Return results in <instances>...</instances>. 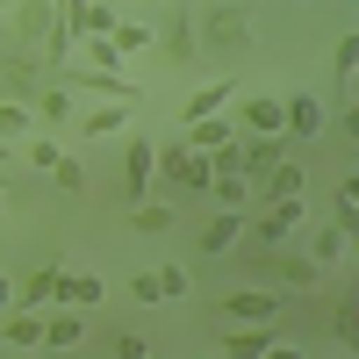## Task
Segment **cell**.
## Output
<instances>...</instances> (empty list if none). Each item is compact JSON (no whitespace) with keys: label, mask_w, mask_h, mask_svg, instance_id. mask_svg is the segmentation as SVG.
Returning a JSON list of instances; mask_svg holds the SVG:
<instances>
[{"label":"cell","mask_w":359,"mask_h":359,"mask_svg":"<svg viewBox=\"0 0 359 359\" xmlns=\"http://www.w3.org/2000/svg\"><path fill=\"white\" fill-rule=\"evenodd\" d=\"M273 273H280L287 287H316V280H323V266H316V259H294V252L273 245Z\"/></svg>","instance_id":"obj_18"},{"label":"cell","mask_w":359,"mask_h":359,"mask_svg":"<svg viewBox=\"0 0 359 359\" xmlns=\"http://www.w3.org/2000/svg\"><path fill=\"white\" fill-rule=\"evenodd\" d=\"M29 158H36V172H57V165H65V151L50 144V130H43V137H29Z\"/></svg>","instance_id":"obj_27"},{"label":"cell","mask_w":359,"mask_h":359,"mask_svg":"<svg viewBox=\"0 0 359 359\" xmlns=\"http://www.w3.org/2000/svg\"><path fill=\"white\" fill-rule=\"evenodd\" d=\"M130 230H137V237H165V230H172V208H165V201H137V208H130Z\"/></svg>","instance_id":"obj_19"},{"label":"cell","mask_w":359,"mask_h":359,"mask_svg":"<svg viewBox=\"0 0 359 359\" xmlns=\"http://www.w3.org/2000/svg\"><path fill=\"white\" fill-rule=\"evenodd\" d=\"M338 223H345V230L359 223V180H345V187H338Z\"/></svg>","instance_id":"obj_29"},{"label":"cell","mask_w":359,"mask_h":359,"mask_svg":"<svg viewBox=\"0 0 359 359\" xmlns=\"http://www.w3.org/2000/svg\"><path fill=\"white\" fill-rule=\"evenodd\" d=\"M29 108H36V123H43V130H65L72 115H79V108H72V86H57V79H43Z\"/></svg>","instance_id":"obj_11"},{"label":"cell","mask_w":359,"mask_h":359,"mask_svg":"<svg viewBox=\"0 0 359 359\" xmlns=\"http://www.w3.org/2000/svg\"><path fill=\"white\" fill-rule=\"evenodd\" d=\"M130 108H137V101H101V108L72 115V123H79L86 137H123V130H130Z\"/></svg>","instance_id":"obj_12"},{"label":"cell","mask_w":359,"mask_h":359,"mask_svg":"<svg viewBox=\"0 0 359 359\" xmlns=\"http://www.w3.org/2000/svg\"><path fill=\"white\" fill-rule=\"evenodd\" d=\"M57 280H65V266H57V259L29 266V273L15 280V309H50V302H57Z\"/></svg>","instance_id":"obj_6"},{"label":"cell","mask_w":359,"mask_h":359,"mask_svg":"<svg viewBox=\"0 0 359 359\" xmlns=\"http://www.w3.org/2000/svg\"><path fill=\"white\" fill-rule=\"evenodd\" d=\"M151 180H165V187L172 194H208V172H216V165H208V151H194V144L187 137H172V144H151Z\"/></svg>","instance_id":"obj_2"},{"label":"cell","mask_w":359,"mask_h":359,"mask_svg":"<svg viewBox=\"0 0 359 359\" xmlns=\"http://www.w3.org/2000/svg\"><path fill=\"white\" fill-rule=\"evenodd\" d=\"M302 187H309V172L294 165V158H273V165L259 172V201H273V194H302Z\"/></svg>","instance_id":"obj_13"},{"label":"cell","mask_w":359,"mask_h":359,"mask_svg":"<svg viewBox=\"0 0 359 359\" xmlns=\"http://www.w3.org/2000/svg\"><path fill=\"white\" fill-rule=\"evenodd\" d=\"M187 144H194V151H230V144H237V123L201 115V123H187Z\"/></svg>","instance_id":"obj_15"},{"label":"cell","mask_w":359,"mask_h":359,"mask_svg":"<svg viewBox=\"0 0 359 359\" xmlns=\"http://www.w3.org/2000/svg\"><path fill=\"white\" fill-rule=\"evenodd\" d=\"M50 22H57V0H15V8H8V36H15V50H36V43L50 36Z\"/></svg>","instance_id":"obj_5"},{"label":"cell","mask_w":359,"mask_h":359,"mask_svg":"<svg viewBox=\"0 0 359 359\" xmlns=\"http://www.w3.org/2000/svg\"><path fill=\"white\" fill-rule=\"evenodd\" d=\"M230 101H237V79L194 86V94H187V115H180V123H201V115H216V108H230Z\"/></svg>","instance_id":"obj_14"},{"label":"cell","mask_w":359,"mask_h":359,"mask_svg":"<svg viewBox=\"0 0 359 359\" xmlns=\"http://www.w3.org/2000/svg\"><path fill=\"white\" fill-rule=\"evenodd\" d=\"M237 137H280V101L273 94H245L237 101Z\"/></svg>","instance_id":"obj_7"},{"label":"cell","mask_w":359,"mask_h":359,"mask_svg":"<svg viewBox=\"0 0 359 359\" xmlns=\"http://www.w3.org/2000/svg\"><path fill=\"white\" fill-rule=\"evenodd\" d=\"M331 65H338V79L352 86V65H359V36H352V29L338 36V50H331Z\"/></svg>","instance_id":"obj_28"},{"label":"cell","mask_w":359,"mask_h":359,"mask_svg":"<svg viewBox=\"0 0 359 359\" xmlns=\"http://www.w3.org/2000/svg\"><path fill=\"white\" fill-rule=\"evenodd\" d=\"M144 352H151V338H137V331L115 338V359H144Z\"/></svg>","instance_id":"obj_30"},{"label":"cell","mask_w":359,"mask_h":359,"mask_svg":"<svg viewBox=\"0 0 359 359\" xmlns=\"http://www.w3.org/2000/svg\"><path fill=\"white\" fill-rule=\"evenodd\" d=\"M294 223H302V194H273V201H266V208H259V216H252L245 230L259 237L266 252H273V245H287V237H294Z\"/></svg>","instance_id":"obj_4"},{"label":"cell","mask_w":359,"mask_h":359,"mask_svg":"<svg viewBox=\"0 0 359 359\" xmlns=\"http://www.w3.org/2000/svg\"><path fill=\"white\" fill-rule=\"evenodd\" d=\"M223 352H230V359H259V352H273V331H230Z\"/></svg>","instance_id":"obj_22"},{"label":"cell","mask_w":359,"mask_h":359,"mask_svg":"<svg viewBox=\"0 0 359 359\" xmlns=\"http://www.w3.org/2000/svg\"><path fill=\"white\" fill-rule=\"evenodd\" d=\"M194 36H201V65L208 57H245L259 43V22H252L245 0H216L208 15H194Z\"/></svg>","instance_id":"obj_1"},{"label":"cell","mask_w":359,"mask_h":359,"mask_svg":"<svg viewBox=\"0 0 359 359\" xmlns=\"http://www.w3.org/2000/svg\"><path fill=\"white\" fill-rule=\"evenodd\" d=\"M123 194H130V201L151 194V137H130V144H123Z\"/></svg>","instance_id":"obj_9"},{"label":"cell","mask_w":359,"mask_h":359,"mask_svg":"<svg viewBox=\"0 0 359 359\" xmlns=\"http://www.w3.org/2000/svg\"><path fill=\"white\" fill-rule=\"evenodd\" d=\"M151 8H165V0H151Z\"/></svg>","instance_id":"obj_33"},{"label":"cell","mask_w":359,"mask_h":359,"mask_svg":"<svg viewBox=\"0 0 359 359\" xmlns=\"http://www.w3.org/2000/svg\"><path fill=\"white\" fill-rule=\"evenodd\" d=\"M237 230H245V216H237V208H216V216H208V230H201V252H208V259L230 252V245H237Z\"/></svg>","instance_id":"obj_16"},{"label":"cell","mask_w":359,"mask_h":359,"mask_svg":"<svg viewBox=\"0 0 359 359\" xmlns=\"http://www.w3.org/2000/svg\"><path fill=\"white\" fill-rule=\"evenodd\" d=\"M338 259H345V223H338V230H316V266L331 273Z\"/></svg>","instance_id":"obj_25"},{"label":"cell","mask_w":359,"mask_h":359,"mask_svg":"<svg viewBox=\"0 0 359 359\" xmlns=\"http://www.w3.org/2000/svg\"><path fill=\"white\" fill-rule=\"evenodd\" d=\"M151 287H158V302H180V294H187V273H180V266H151Z\"/></svg>","instance_id":"obj_26"},{"label":"cell","mask_w":359,"mask_h":359,"mask_svg":"<svg viewBox=\"0 0 359 359\" xmlns=\"http://www.w3.org/2000/svg\"><path fill=\"white\" fill-rule=\"evenodd\" d=\"M43 345H57V352H65V345H79V309H72V302L43 316Z\"/></svg>","instance_id":"obj_20"},{"label":"cell","mask_w":359,"mask_h":359,"mask_svg":"<svg viewBox=\"0 0 359 359\" xmlns=\"http://www.w3.org/2000/svg\"><path fill=\"white\" fill-rule=\"evenodd\" d=\"M86 65H101V72H123V50H115V36H86Z\"/></svg>","instance_id":"obj_24"},{"label":"cell","mask_w":359,"mask_h":359,"mask_svg":"<svg viewBox=\"0 0 359 359\" xmlns=\"http://www.w3.org/2000/svg\"><path fill=\"white\" fill-rule=\"evenodd\" d=\"M29 130H36V108H29V101H8V94H0V137H29Z\"/></svg>","instance_id":"obj_21"},{"label":"cell","mask_w":359,"mask_h":359,"mask_svg":"<svg viewBox=\"0 0 359 359\" xmlns=\"http://www.w3.org/2000/svg\"><path fill=\"white\" fill-rule=\"evenodd\" d=\"M223 316H230V323H273V316H280V294L237 287V294H223Z\"/></svg>","instance_id":"obj_8"},{"label":"cell","mask_w":359,"mask_h":359,"mask_svg":"<svg viewBox=\"0 0 359 359\" xmlns=\"http://www.w3.org/2000/svg\"><path fill=\"white\" fill-rule=\"evenodd\" d=\"M0 194H8V180H0Z\"/></svg>","instance_id":"obj_32"},{"label":"cell","mask_w":359,"mask_h":359,"mask_svg":"<svg viewBox=\"0 0 359 359\" xmlns=\"http://www.w3.org/2000/svg\"><path fill=\"white\" fill-rule=\"evenodd\" d=\"M57 302L94 309V302H101V273H72V266H65V280H57Z\"/></svg>","instance_id":"obj_17"},{"label":"cell","mask_w":359,"mask_h":359,"mask_svg":"<svg viewBox=\"0 0 359 359\" xmlns=\"http://www.w3.org/2000/svg\"><path fill=\"white\" fill-rule=\"evenodd\" d=\"M8 309H15V280L0 273V316H8Z\"/></svg>","instance_id":"obj_31"},{"label":"cell","mask_w":359,"mask_h":359,"mask_svg":"<svg viewBox=\"0 0 359 359\" xmlns=\"http://www.w3.org/2000/svg\"><path fill=\"white\" fill-rule=\"evenodd\" d=\"M280 130L287 137H323V101L316 94H287L280 101Z\"/></svg>","instance_id":"obj_10"},{"label":"cell","mask_w":359,"mask_h":359,"mask_svg":"<svg viewBox=\"0 0 359 359\" xmlns=\"http://www.w3.org/2000/svg\"><path fill=\"white\" fill-rule=\"evenodd\" d=\"M165 65H180V72L201 65V36H194V8L187 0H165Z\"/></svg>","instance_id":"obj_3"},{"label":"cell","mask_w":359,"mask_h":359,"mask_svg":"<svg viewBox=\"0 0 359 359\" xmlns=\"http://www.w3.org/2000/svg\"><path fill=\"white\" fill-rule=\"evenodd\" d=\"M108 36H115V50H123V57H137V50H151V29H144V22H115Z\"/></svg>","instance_id":"obj_23"}]
</instances>
